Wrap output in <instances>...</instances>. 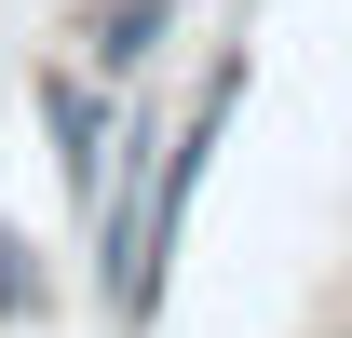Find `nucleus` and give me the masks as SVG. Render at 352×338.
<instances>
[{
  "label": "nucleus",
  "instance_id": "1",
  "mask_svg": "<svg viewBox=\"0 0 352 338\" xmlns=\"http://www.w3.org/2000/svg\"><path fill=\"white\" fill-rule=\"evenodd\" d=\"M41 122H54V163H68V190H109V109H95L68 68L41 82Z\"/></svg>",
  "mask_w": 352,
  "mask_h": 338
}]
</instances>
